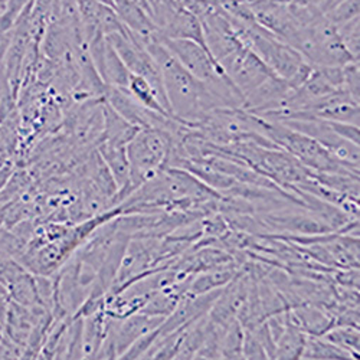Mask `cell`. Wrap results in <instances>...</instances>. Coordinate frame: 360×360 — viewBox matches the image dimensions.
I'll return each instance as SVG.
<instances>
[{
	"label": "cell",
	"instance_id": "1",
	"mask_svg": "<svg viewBox=\"0 0 360 360\" xmlns=\"http://www.w3.org/2000/svg\"><path fill=\"white\" fill-rule=\"evenodd\" d=\"M144 46L160 68L172 115L192 127L202 122L206 114L225 108L212 89L180 64L159 41V37Z\"/></svg>",
	"mask_w": 360,
	"mask_h": 360
},
{
	"label": "cell",
	"instance_id": "2",
	"mask_svg": "<svg viewBox=\"0 0 360 360\" xmlns=\"http://www.w3.org/2000/svg\"><path fill=\"white\" fill-rule=\"evenodd\" d=\"M238 38L248 46L277 77L287 81L291 88L302 85L313 67L298 51L268 32L255 20H236L228 18Z\"/></svg>",
	"mask_w": 360,
	"mask_h": 360
},
{
	"label": "cell",
	"instance_id": "3",
	"mask_svg": "<svg viewBox=\"0 0 360 360\" xmlns=\"http://www.w3.org/2000/svg\"><path fill=\"white\" fill-rule=\"evenodd\" d=\"M259 117V115H258ZM259 131L277 147L285 150L303 166L314 173H352L359 174L357 169L345 166L336 160L327 150L311 137L292 130L278 122H269L259 117Z\"/></svg>",
	"mask_w": 360,
	"mask_h": 360
},
{
	"label": "cell",
	"instance_id": "4",
	"mask_svg": "<svg viewBox=\"0 0 360 360\" xmlns=\"http://www.w3.org/2000/svg\"><path fill=\"white\" fill-rule=\"evenodd\" d=\"M292 48L302 53L311 67H343L359 63L345 48L338 27L321 12L300 29Z\"/></svg>",
	"mask_w": 360,
	"mask_h": 360
},
{
	"label": "cell",
	"instance_id": "5",
	"mask_svg": "<svg viewBox=\"0 0 360 360\" xmlns=\"http://www.w3.org/2000/svg\"><path fill=\"white\" fill-rule=\"evenodd\" d=\"M172 146L169 133L158 129H140L127 144L131 192L166 167Z\"/></svg>",
	"mask_w": 360,
	"mask_h": 360
},
{
	"label": "cell",
	"instance_id": "6",
	"mask_svg": "<svg viewBox=\"0 0 360 360\" xmlns=\"http://www.w3.org/2000/svg\"><path fill=\"white\" fill-rule=\"evenodd\" d=\"M107 39L131 74L140 75L152 84L160 98L162 107L165 108V111L172 114L169 101L165 94L160 68L156 64L155 58L147 51V48L130 31H127V29H124L123 32L108 35Z\"/></svg>",
	"mask_w": 360,
	"mask_h": 360
},
{
	"label": "cell",
	"instance_id": "7",
	"mask_svg": "<svg viewBox=\"0 0 360 360\" xmlns=\"http://www.w3.org/2000/svg\"><path fill=\"white\" fill-rule=\"evenodd\" d=\"M278 123L311 137L320 146H323L336 160H339L345 166L359 170V146L343 139L333 129L332 122H326V120L314 117H297Z\"/></svg>",
	"mask_w": 360,
	"mask_h": 360
},
{
	"label": "cell",
	"instance_id": "8",
	"mask_svg": "<svg viewBox=\"0 0 360 360\" xmlns=\"http://www.w3.org/2000/svg\"><path fill=\"white\" fill-rule=\"evenodd\" d=\"M219 65L232 81V84L239 89V93L244 96V98L264 81L276 75L244 44L222 58Z\"/></svg>",
	"mask_w": 360,
	"mask_h": 360
},
{
	"label": "cell",
	"instance_id": "9",
	"mask_svg": "<svg viewBox=\"0 0 360 360\" xmlns=\"http://www.w3.org/2000/svg\"><path fill=\"white\" fill-rule=\"evenodd\" d=\"M251 280V276L244 268H241L236 276L221 290L215 303L207 313L209 319L215 326L226 328L232 321L238 320L236 317L247 300Z\"/></svg>",
	"mask_w": 360,
	"mask_h": 360
},
{
	"label": "cell",
	"instance_id": "10",
	"mask_svg": "<svg viewBox=\"0 0 360 360\" xmlns=\"http://www.w3.org/2000/svg\"><path fill=\"white\" fill-rule=\"evenodd\" d=\"M165 319L166 317L150 316L141 311L130 314L124 319L110 317L108 336L111 338L115 346L117 359H120V356H122L139 338L156 330Z\"/></svg>",
	"mask_w": 360,
	"mask_h": 360
},
{
	"label": "cell",
	"instance_id": "11",
	"mask_svg": "<svg viewBox=\"0 0 360 360\" xmlns=\"http://www.w3.org/2000/svg\"><path fill=\"white\" fill-rule=\"evenodd\" d=\"M112 8L127 31H130L143 45L159 37L153 19L136 0H112Z\"/></svg>",
	"mask_w": 360,
	"mask_h": 360
},
{
	"label": "cell",
	"instance_id": "12",
	"mask_svg": "<svg viewBox=\"0 0 360 360\" xmlns=\"http://www.w3.org/2000/svg\"><path fill=\"white\" fill-rule=\"evenodd\" d=\"M290 320L309 336H323L327 330L335 327L333 316L319 304H298L288 309Z\"/></svg>",
	"mask_w": 360,
	"mask_h": 360
},
{
	"label": "cell",
	"instance_id": "13",
	"mask_svg": "<svg viewBox=\"0 0 360 360\" xmlns=\"http://www.w3.org/2000/svg\"><path fill=\"white\" fill-rule=\"evenodd\" d=\"M110 316L104 307L93 314L82 317V359H96L107 338Z\"/></svg>",
	"mask_w": 360,
	"mask_h": 360
},
{
	"label": "cell",
	"instance_id": "14",
	"mask_svg": "<svg viewBox=\"0 0 360 360\" xmlns=\"http://www.w3.org/2000/svg\"><path fill=\"white\" fill-rule=\"evenodd\" d=\"M103 114H104V130L100 141H110L115 144L127 146L129 141L140 130L131 123H129L126 118L120 115L107 101H104Z\"/></svg>",
	"mask_w": 360,
	"mask_h": 360
},
{
	"label": "cell",
	"instance_id": "15",
	"mask_svg": "<svg viewBox=\"0 0 360 360\" xmlns=\"http://www.w3.org/2000/svg\"><path fill=\"white\" fill-rule=\"evenodd\" d=\"M307 335L302 332L291 320L287 310V323L283 333L276 340V356L274 359H300L306 345Z\"/></svg>",
	"mask_w": 360,
	"mask_h": 360
},
{
	"label": "cell",
	"instance_id": "16",
	"mask_svg": "<svg viewBox=\"0 0 360 360\" xmlns=\"http://www.w3.org/2000/svg\"><path fill=\"white\" fill-rule=\"evenodd\" d=\"M126 89L131 94V97L136 101H139L141 105H144L150 110H153V111L162 112V114H169L162 107V103H160V98L156 93V89L152 86V84H150L146 78H143L140 75H136V74H131Z\"/></svg>",
	"mask_w": 360,
	"mask_h": 360
},
{
	"label": "cell",
	"instance_id": "17",
	"mask_svg": "<svg viewBox=\"0 0 360 360\" xmlns=\"http://www.w3.org/2000/svg\"><path fill=\"white\" fill-rule=\"evenodd\" d=\"M300 359H352V356L321 336L306 338V345Z\"/></svg>",
	"mask_w": 360,
	"mask_h": 360
},
{
	"label": "cell",
	"instance_id": "18",
	"mask_svg": "<svg viewBox=\"0 0 360 360\" xmlns=\"http://www.w3.org/2000/svg\"><path fill=\"white\" fill-rule=\"evenodd\" d=\"M321 338L347 352L352 359H359V327L335 326L327 330Z\"/></svg>",
	"mask_w": 360,
	"mask_h": 360
},
{
	"label": "cell",
	"instance_id": "19",
	"mask_svg": "<svg viewBox=\"0 0 360 360\" xmlns=\"http://www.w3.org/2000/svg\"><path fill=\"white\" fill-rule=\"evenodd\" d=\"M243 340L244 327L235 320L222 332L221 359H243Z\"/></svg>",
	"mask_w": 360,
	"mask_h": 360
},
{
	"label": "cell",
	"instance_id": "20",
	"mask_svg": "<svg viewBox=\"0 0 360 360\" xmlns=\"http://www.w3.org/2000/svg\"><path fill=\"white\" fill-rule=\"evenodd\" d=\"M338 27V34L347 49V52L359 61V55H360V32H359V18H354L346 23H342Z\"/></svg>",
	"mask_w": 360,
	"mask_h": 360
},
{
	"label": "cell",
	"instance_id": "21",
	"mask_svg": "<svg viewBox=\"0 0 360 360\" xmlns=\"http://www.w3.org/2000/svg\"><path fill=\"white\" fill-rule=\"evenodd\" d=\"M97 23L100 31L104 37H108L111 34H118L124 31V25L120 20L117 16L115 11L112 6L100 4L98 5V12H97Z\"/></svg>",
	"mask_w": 360,
	"mask_h": 360
},
{
	"label": "cell",
	"instance_id": "22",
	"mask_svg": "<svg viewBox=\"0 0 360 360\" xmlns=\"http://www.w3.org/2000/svg\"><path fill=\"white\" fill-rule=\"evenodd\" d=\"M359 8L360 0H343V2L336 5L333 9L326 12L324 16L335 26H339L354 18H359Z\"/></svg>",
	"mask_w": 360,
	"mask_h": 360
},
{
	"label": "cell",
	"instance_id": "23",
	"mask_svg": "<svg viewBox=\"0 0 360 360\" xmlns=\"http://www.w3.org/2000/svg\"><path fill=\"white\" fill-rule=\"evenodd\" d=\"M243 359H268L264 346L255 336L252 330L244 328L243 340Z\"/></svg>",
	"mask_w": 360,
	"mask_h": 360
},
{
	"label": "cell",
	"instance_id": "24",
	"mask_svg": "<svg viewBox=\"0 0 360 360\" xmlns=\"http://www.w3.org/2000/svg\"><path fill=\"white\" fill-rule=\"evenodd\" d=\"M343 88L354 101L359 103V63L343 65Z\"/></svg>",
	"mask_w": 360,
	"mask_h": 360
},
{
	"label": "cell",
	"instance_id": "25",
	"mask_svg": "<svg viewBox=\"0 0 360 360\" xmlns=\"http://www.w3.org/2000/svg\"><path fill=\"white\" fill-rule=\"evenodd\" d=\"M283 2H291L300 6H304V8H311V9H317L320 11L321 6L324 5L326 0H283ZM321 12V11H320Z\"/></svg>",
	"mask_w": 360,
	"mask_h": 360
},
{
	"label": "cell",
	"instance_id": "26",
	"mask_svg": "<svg viewBox=\"0 0 360 360\" xmlns=\"http://www.w3.org/2000/svg\"><path fill=\"white\" fill-rule=\"evenodd\" d=\"M136 2L150 15L152 18V12H153V0H136Z\"/></svg>",
	"mask_w": 360,
	"mask_h": 360
},
{
	"label": "cell",
	"instance_id": "27",
	"mask_svg": "<svg viewBox=\"0 0 360 360\" xmlns=\"http://www.w3.org/2000/svg\"><path fill=\"white\" fill-rule=\"evenodd\" d=\"M340 2H343V0H326V2H324V5L321 6V13L324 15L326 12H328L330 9H333L336 5H339Z\"/></svg>",
	"mask_w": 360,
	"mask_h": 360
},
{
	"label": "cell",
	"instance_id": "28",
	"mask_svg": "<svg viewBox=\"0 0 360 360\" xmlns=\"http://www.w3.org/2000/svg\"><path fill=\"white\" fill-rule=\"evenodd\" d=\"M250 2H252V0H250Z\"/></svg>",
	"mask_w": 360,
	"mask_h": 360
}]
</instances>
